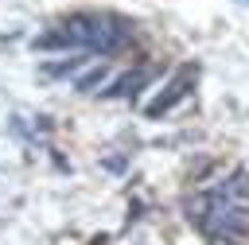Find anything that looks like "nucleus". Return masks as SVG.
Wrapping results in <instances>:
<instances>
[{
	"label": "nucleus",
	"mask_w": 249,
	"mask_h": 245,
	"mask_svg": "<svg viewBox=\"0 0 249 245\" xmlns=\"http://www.w3.org/2000/svg\"><path fill=\"white\" fill-rule=\"evenodd\" d=\"M187 89H191V78H187V70H183V74H179V78L167 86V93H163V97H156V101H152L144 113H148V117H163V113H167L175 101H183V97H187Z\"/></svg>",
	"instance_id": "3"
},
{
	"label": "nucleus",
	"mask_w": 249,
	"mask_h": 245,
	"mask_svg": "<svg viewBox=\"0 0 249 245\" xmlns=\"http://www.w3.org/2000/svg\"><path fill=\"white\" fill-rule=\"evenodd\" d=\"M152 82V66H136L132 74H124V78H117L109 89H105V97H132L140 86H148Z\"/></svg>",
	"instance_id": "4"
},
{
	"label": "nucleus",
	"mask_w": 249,
	"mask_h": 245,
	"mask_svg": "<svg viewBox=\"0 0 249 245\" xmlns=\"http://www.w3.org/2000/svg\"><path fill=\"white\" fill-rule=\"evenodd\" d=\"M206 226H210L214 233H226V237H241V233H249V206L218 198V202H214V210L206 214Z\"/></svg>",
	"instance_id": "2"
},
{
	"label": "nucleus",
	"mask_w": 249,
	"mask_h": 245,
	"mask_svg": "<svg viewBox=\"0 0 249 245\" xmlns=\"http://www.w3.org/2000/svg\"><path fill=\"white\" fill-rule=\"evenodd\" d=\"M62 35L70 39V47H86V51H97V54H113V51H121V47L128 43V23L117 19V16L78 12V16H66Z\"/></svg>",
	"instance_id": "1"
},
{
	"label": "nucleus",
	"mask_w": 249,
	"mask_h": 245,
	"mask_svg": "<svg viewBox=\"0 0 249 245\" xmlns=\"http://www.w3.org/2000/svg\"><path fill=\"white\" fill-rule=\"evenodd\" d=\"M86 58H66V62H51L47 66V74H70V70H78Z\"/></svg>",
	"instance_id": "6"
},
{
	"label": "nucleus",
	"mask_w": 249,
	"mask_h": 245,
	"mask_svg": "<svg viewBox=\"0 0 249 245\" xmlns=\"http://www.w3.org/2000/svg\"><path fill=\"white\" fill-rule=\"evenodd\" d=\"M105 74H109L105 66H93L89 74H82V78H74V89H78V93H89L93 86H101V82H105Z\"/></svg>",
	"instance_id": "5"
}]
</instances>
